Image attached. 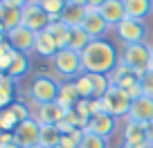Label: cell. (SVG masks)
<instances>
[{
    "mask_svg": "<svg viewBox=\"0 0 153 148\" xmlns=\"http://www.w3.org/2000/svg\"><path fill=\"white\" fill-rule=\"evenodd\" d=\"M117 65H120V54L115 45L106 38L90 40V45L81 52V67L86 74H110Z\"/></svg>",
    "mask_w": 153,
    "mask_h": 148,
    "instance_id": "cell-1",
    "label": "cell"
},
{
    "mask_svg": "<svg viewBox=\"0 0 153 148\" xmlns=\"http://www.w3.org/2000/svg\"><path fill=\"white\" fill-rule=\"evenodd\" d=\"M120 63L131 70H135L137 74H144L153 67V56H151V45L146 43H135L126 45L124 52L120 54Z\"/></svg>",
    "mask_w": 153,
    "mask_h": 148,
    "instance_id": "cell-2",
    "label": "cell"
},
{
    "mask_svg": "<svg viewBox=\"0 0 153 148\" xmlns=\"http://www.w3.org/2000/svg\"><path fill=\"white\" fill-rule=\"evenodd\" d=\"M99 101V108H101V112H108L110 117H128V110H131V99H128V94H126L122 88H117V85H110V90L106 92L101 99H97Z\"/></svg>",
    "mask_w": 153,
    "mask_h": 148,
    "instance_id": "cell-3",
    "label": "cell"
},
{
    "mask_svg": "<svg viewBox=\"0 0 153 148\" xmlns=\"http://www.w3.org/2000/svg\"><path fill=\"white\" fill-rule=\"evenodd\" d=\"M59 90H61V83H56L54 79L45 77H36L29 83V99L36 105H45V103H54L59 99Z\"/></svg>",
    "mask_w": 153,
    "mask_h": 148,
    "instance_id": "cell-4",
    "label": "cell"
},
{
    "mask_svg": "<svg viewBox=\"0 0 153 148\" xmlns=\"http://www.w3.org/2000/svg\"><path fill=\"white\" fill-rule=\"evenodd\" d=\"M52 65L54 70L65 79H72L74 81L79 74H83V67H81V54L74 52V49L65 47V49H59L52 58Z\"/></svg>",
    "mask_w": 153,
    "mask_h": 148,
    "instance_id": "cell-5",
    "label": "cell"
},
{
    "mask_svg": "<svg viewBox=\"0 0 153 148\" xmlns=\"http://www.w3.org/2000/svg\"><path fill=\"white\" fill-rule=\"evenodd\" d=\"M115 34H117V38L124 45L144 43V38H146V25H144L142 20H135V18H128V16H126V18L115 27Z\"/></svg>",
    "mask_w": 153,
    "mask_h": 148,
    "instance_id": "cell-6",
    "label": "cell"
},
{
    "mask_svg": "<svg viewBox=\"0 0 153 148\" xmlns=\"http://www.w3.org/2000/svg\"><path fill=\"white\" fill-rule=\"evenodd\" d=\"M2 38L9 40V45L16 49V52H34V38H36V34L32 29H27L25 25H18V27L9 29V32L2 34Z\"/></svg>",
    "mask_w": 153,
    "mask_h": 148,
    "instance_id": "cell-7",
    "label": "cell"
},
{
    "mask_svg": "<svg viewBox=\"0 0 153 148\" xmlns=\"http://www.w3.org/2000/svg\"><path fill=\"white\" fill-rule=\"evenodd\" d=\"M14 139H16V144L23 146V148H29V146H34V144H38V139H41V124L36 121V117L20 121L18 128L14 130Z\"/></svg>",
    "mask_w": 153,
    "mask_h": 148,
    "instance_id": "cell-8",
    "label": "cell"
},
{
    "mask_svg": "<svg viewBox=\"0 0 153 148\" xmlns=\"http://www.w3.org/2000/svg\"><path fill=\"white\" fill-rule=\"evenodd\" d=\"M128 121H137V124H151L153 121V96H140V99L131 101V110H128Z\"/></svg>",
    "mask_w": 153,
    "mask_h": 148,
    "instance_id": "cell-9",
    "label": "cell"
},
{
    "mask_svg": "<svg viewBox=\"0 0 153 148\" xmlns=\"http://www.w3.org/2000/svg\"><path fill=\"white\" fill-rule=\"evenodd\" d=\"M23 25L27 29H32L34 34L43 32V29H48V25H50V16L41 9V5H27L23 9Z\"/></svg>",
    "mask_w": 153,
    "mask_h": 148,
    "instance_id": "cell-10",
    "label": "cell"
},
{
    "mask_svg": "<svg viewBox=\"0 0 153 148\" xmlns=\"http://www.w3.org/2000/svg\"><path fill=\"white\" fill-rule=\"evenodd\" d=\"M124 144L133 148H151L146 141V126L137 124V121H128L124 124Z\"/></svg>",
    "mask_w": 153,
    "mask_h": 148,
    "instance_id": "cell-11",
    "label": "cell"
},
{
    "mask_svg": "<svg viewBox=\"0 0 153 148\" xmlns=\"http://www.w3.org/2000/svg\"><path fill=\"white\" fill-rule=\"evenodd\" d=\"M83 29L90 36L92 40L95 38H104V34L108 32V23L101 18L99 9H92V7H86V20H83Z\"/></svg>",
    "mask_w": 153,
    "mask_h": 148,
    "instance_id": "cell-12",
    "label": "cell"
},
{
    "mask_svg": "<svg viewBox=\"0 0 153 148\" xmlns=\"http://www.w3.org/2000/svg\"><path fill=\"white\" fill-rule=\"evenodd\" d=\"M90 133H95V135H99V137H110V135L115 133V128H117V119L115 117H110L108 112H99V115H92L90 117V121H88V126H86Z\"/></svg>",
    "mask_w": 153,
    "mask_h": 148,
    "instance_id": "cell-13",
    "label": "cell"
},
{
    "mask_svg": "<svg viewBox=\"0 0 153 148\" xmlns=\"http://www.w3.org/2000/svg\"><path fill=\"white\" fill-rule=\"evenodd\" d=\"M99 14H101V18L108 23V27H117V25L126 18L124 0H106L104 5L99 7Z\"/></svg>",
    "mask_w": 153,
    "mask_h": 148,
    "instance_id": "cell-14",
    "label": "cell"
},
{
    "mask_svg": "<svg viewBox=\"0 0 153 148\" xmlns=\"http://www.w3.org/2000/svg\"><path fill=\"white\" fill-rule=\"evenodd\" d=\"M65 117H68V110L63 105H59L56 101L36 108V121L38 124H61Z\"/></svg>",
    "mask_w": 153,
    "mask_h": 148,
    "instance_id": "cell-15",
    "label": "cell"
},
{
    "mask_svg": "<svg viewBox=\"0 0 153 148\" xmlns=\"http://www.w3.org/2000/svg\"><path fill=\"white\" fill-rule=\"evenodd\" d=\"M108 77H110V83H113V85L122 88V90H128V88H133L135 83H140V77H142V74H137L135 70H131V67H126V65L120 63Z\"/></svg>",
    "mask_w": 153,
    "mask_h": 148,
    "instance_id": "cell-16",
    "label": "cell"
},
{
    "mask_svg": "<svg viewBox=\"0 0 153 148\" xmlns=\"http://www.w3.org/2000/svg\"><path fill=\"white\" fill-rule=\"evenodd\" d=\"M126 16L135 20H146V16L153 14V0H124Z\"/></svg>",
    "mask_w": 153,
    "mask_h": 148,
    "instance_id": "cell-17",
    "label": "cell"
},
{
    "mask_svg": "<svg viewBox=\"0 0 153 148\" xmlns=\"http://www.w3.org/2000/svg\"><path fill=\"white\" fill-rule=\"evenodd\" d=\"M81 101V96H79V90H76V83L74 81H65L61 83V90H59V99L56 103L63 105L65 110H72L76 103Z\"/></svg>",
    "mask_w": 153,
    "mask_h": 148,
    "instance_id": "cell-18",
    "label": "cell"
},
{
    "mask_svg": "<svg viewBox=\"0 0 153 148\" xmlns=\"http://www.w3.org/2000/svg\"><path fill=\"white\" fill-rule=\"evenodd\" d=\"M45 32L52 36V40L56 43L59 49H65V47H68V43H70V27H68L61 18H59V20H52V23L48 25V29H45Z\"/></svg>",
    "mask_w": 153,
    "mask_h": 148,
    "instance_id": "cell-19",
    "label": "cell"
},
{
    "mask_svg": "<svg viewBox=\"0 0 153 148\" xmlns=\"http://www.w3.org/2000/svg\"><path fill=\"white\" fill-rule=\"evenodd\" d=\"M0 25H2V34L9 29L23 25V9H16L9 5H0Z\"/></svg>",
    "mask_w": 153,
    "mask_h": 148,
    "instance_id": "cell-20",
    "label": "cell"
},
{
    "mask_svg": "<svg viewBox=\"0 0 153 148\" xmlns=\"http://www.w3.org/2000/svg\"><path fill=\"white\" fill-rule=\"evenodd\" d=\"M34 52L38 54V56H52L54 58V54L59 52V47H56V43L52 40V36H50L48 32H36V38H34Z\"/></svg>",
    "mask_w": 153,
    "mask_h": 148,
    "instance_id": "cell-21",
    "label": "cell"
},
{
    "mask_svg": "<svg viewBox=\"0 0 153 148\" xmlns=\"http://www.w3.org/2000/svg\"><path fill=\"white\" fill-rule=\"evenodd\" d=\"M61 20L70 29L83 27V20H86V7H72V5H68L65 9H63V14H61Z\"/></svg>",
    "mask_w": 153,
    "mask_h": 148,
    "instance_id": "cell-22",
    "label": "cell"
},
{
    "mask_svg": "<svg viewBox=\"0 0 153 148\" xmlns=\"http://www.w3.org/2000/svg\"><path fill=\"white\" fill-rule=\"evenodd\" d=\"M27 70H29V56H27L25 52H16L14 58H11L9 70H7L5 74H7V77H11V79L16 81V79H20Z\"/></svg>",
    "mask_w": 153,
    "mask_h": 148,
    "instance_id": "cell-23",
    "label": "cell"
},
{
    "mask_svg": "<svg viewBox=\"0 0 153 148\" xmlns=\"http://www.w3.org/2000/svg\"><path fill=\"white\" fill-rule=\"evenodd\" d=\"M38 144H43L48 148H54L61 144V130L56 124H41V139Z\"/></svg>",
    "mask_w": 153,
    "mask_h": 148,
    "instance_id": "cell-24",
    "label": "cell"
},
{
    "mask_svg": "<svg viewBox=\"0 0 153 148\" xmlns=\"http://www.w3.org/2000/svg\"><path fill=\"white\" fill-rule=\"evenodd\" d=\"M90 40L92 38L86 34V29H83V27H74V29H70V43H68V47L81 54L83 49L90 45Z\"/></svg>",
    "mask_w": 153,
    "mask_h": 148,
    "instance_id": "cell-25",
    "label": "cell"
},
{
    "mask_svg": "<svg viewBox=\"0 0 153 148\" xmlns=\"http://www.w3.org/2000/svg\"><path fill=\"white\" fill-rule=\"evenodd\" d=\"M38 5H41V9L50 16V23H52V20L61 18L63 9L68 7V0H38Z\"/></svg>",
    "mask_w": 153,
    "mask_h": 148,
    "instance_id": "cell-26",
    "label": "cell"
},
{
    "mask_svg": "<svg viewBox=\"0 0 153 148\" xmlns=\"http://www.w3.org/2000/svg\"><path fill=\"white\" fill-rule=\"evenodd\" d=\"M74 83H76V90H79V96L81 99H86V101H90V99H95V85H92V79H90V74H79V77L74 79Z\"/></svg>",
    "mask_w": 153,
    "mask_h": 148,
    "instance_id": "cell-27",
    "label": "cell"
},
{
    "mask_svg": "<svg viewBox=\"0 0 153 148\" xmlns=\"http://www.w3.org/2000/svg\"><path fill=\"white\" fill-rule=\"evenodd\" d=\"M11 96H14V79L2 74V77H0V105H2V108H9Z\"/></svg>",
    "mask_w": 153,
    "mask_h": 148,
    "instance_id": "cell-28",
    "label": "cell"
},
{
    "mask_svg": "<svg viewBox=\"0 0 153 148\" xmlns=\"http://www.w3.org/2000/svg\"><path fill=\"white\" fill-rule=\"evenodd\" d=\"M90 79H92V85H95V99H101L113 85L108 74H90Z\"/></svg>",
    "mask_w": 153,
    "mask_h": 148,
    "instance_id": "cell-29",
    "label": "cell"
},
{
    "mask_svg": "<svg viewBox=\"0 0 153 148\" xmlns=\"http://www.w3.org/2000/svg\"><path fill=\"white\" fill-rule=\"evenodd\" d=\"M18 124L20 121L16 119L14 112L9 108H2V112H0V128H2V133H14L18 128Z\"/></svg>",
    "mask_w": 153,
    "mask_h": 148,
    "instance_id": "cell-30",
    "label": "cell"
},
{
    "mask_svg": "<svg viewBox=\"0 0 153 148\" xmlns=\"http://www.w3.org/2000/svg\"><path fill=\"white\" fill-rule=\"evenodd\" d=\"M81 139H83V128H76L70 135H61V148H81Z\"/></svg>",
    "mask_w": 153,
    "mask_h": 148,
    "instance_id": "cell-31",
    "label": "cell"
},
{
    "mask_svg": "<svg viewBox=\"0 0 153 148\" xmlns=\"http://www.w3.org/2000/svg\"><path fill=\"white\" fill-rule=\"evenodd\" d=\"M81 148H106V139L99 137V135H95V133H90L88 128H83Z\"/></svg>",
    "mask_w": 153,
    "mask_h": 148,
    "instance_id": "cell-32",
    "label": "cell"
},
{
    "mask_svg": "<svg viewBox=\"0 0 153 148\" xmlns=\"http://www.w3.org/2000/svg\"><path fill=\"white\" fill-rule=\"evenodd\" d=\"M9 110L16 115V119L18 121H25V119H32V110H29V105L27 103H23V101H14V103L9 105Z\"/></svg>",
    "mask_w": 153,
    "mask_h": 148,
    "instance_id": "cell-33",
    "label": "cell"
},
{
    "mask_svg": "<svg viewBox=\"0 0 153 148\" xmlns=\"http://www.w3.org/2000/svg\"><path fill=\"white\" fill-rule=\"evenodd\" d=\"M140 85H142V92L146 96H153V70L144 72L142 77H140Z\"/></svg>",
    "mask_w": 153,
    "mask_h": 148,
    "instance_id": "cell-34",
    "label": "cell"
},
{
    "mask_svg": "<svg viewBox=\"0 0 153 148\" xmlns=\"http://www.w3.org/2000/svg\"><path fill=\"white\" fill-rule=\"evenodd\" d=\"M0 5H9V7H16V9H25L29 5V0H0Z\"/></svg>",
    "mask_w": 153,
    "mask_h": 148,
    "instance_id": "cell-35",
    "label": "cell"
},
{
    "mask_svg": "<svg viewBox=\"0 0 153 148\" xmlns=\"http://www.w3.org/2000/svg\"><path fill=\"white\" fill-rule=\"evenodd\" d=\"M146 141H149V146L153 148V121L146 124Z\"/></svg>",
    "mask_w": 153,
    "mask_h": 148,
    "instance_id": "cell-36",
    "label": "cell"
},
{
    "mask_svg": "<svg viewBox=\"0 0 153 148\" xmlns=\"http://www.w3.org/2000/svg\"><path fill=\"white\" fill-rule=\"evenodd\" d=\"M68 5H72V7H88V0H68Z\"/></svg>",
    "mask_w": 153,
    "mask_h": 148,
    "instance_id": "cell-37",
    "label": "cell"
},
{
    "mask_svg": "<svg viewBox=\"0 0 153 148\" xmlns=\"http://www.w3.org/2000/svg\"><path fill=\"white\" fill-rule=\"evenodd\" d=\"M104 2H106V0H88V7H92V9H99Z\"/></svg>",
    "mask_w": 153,
    "mask_h": 148,
    "instance_id": "cell-38",
    "label": "cell"
},
{
    "mask_svg": "<svg viewBox=\"0 0 153 148\" xmlns=\"http://www.w3.org/2000/svg\"><path fill=\"white\" fill-rule=\"evenodd\" d=\"M29 148H48V146H43V144H34V146H29Z\"/></svg>",
    "mask_w": 153,
    "mask_h": 148,
    "instance_id": "cell-39",
    "label": "cell"
},
{
    "mask_svg": "<svg viewBox=\"0 0 153 148\" xmlns=\"http://www.w3.org/2000/svg\"><path fill=\"white\" fill-rule=\"evenodd\" d=\"M117 148H133V146H126V144H122V146H117Z\"/></svg>",
    "mask_w": 153,
    "mask_h": 148,
    "instance_id": "cell-40",
    "label": "cell"
},
{
    "mask_svg": "<svg viewBox=\"0 0 153 148\" xmlns=\"http://www.w3.org/2000/svg\"><path fill=\"white\" fill-rule=\"evenodd\" d=\"M151 56H153V45H151ZM151 70H153V67H151Z\"/></svg>",
    "mask_w": 153,
    "mask_h": 148,
    "instance_id": "cell-41",
    "label": "cell"
},
{
    "mask_svg": "<svg viewBox=\"0 0 153 148\" xmlns=\"http://www.w3.org/2000/svg\"><path fill=\"white\" fill-rule=\"evenodd\" d=\"M54 148H61V146H54Z\"/></svg>",
    "mask_w": 153,
    "mask_h": 148,
    "instance_id": "cell-42",
    "label": "cell"
}]
</instances>
